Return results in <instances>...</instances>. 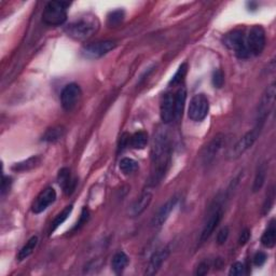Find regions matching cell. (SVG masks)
I'll return each instance as SVG.
<instances>
[{
    "mask_svg": "<svg viewBox=\"0 0 276 276\" xmlns=\"http://www.w3.org/2000/svg\"><path fill=\"white\" fill-rule=\"evenodd\" d=\"M274 199H275V192H274V188L270 189V191L268 192L267 197H265V201H264V205H263V213H268L270 212L271 208L273 206V203H274Z\"/></svg>",
    "mask_w": 276,
    "mask_h": 276,
    "instance_id": "cell-31",
    "label": "cell"
},
{
    "mask_svg": "<svg viewBox=\"0 0 276 276\" xmlns=\"http://www.w3.org/2000/svg\"><path fill=\"white\" fill-rule=\"evenodd\" d=\"M175 95V120H179L184 113V109L187 100V91L186 87L181 86Z\"/></svg>",
    "mask_w": 276,
    "mask_h": 276,
    "instance_id": "cell-19",
    "label": "cell"
},
{
    "mask_svg": "<svg viewBox=\"0 0 276 276\" xmlns=\"http://www.w3.org/2000/svg\"><path fill=\"white\" fill-rule=\"evenodd\" d=\"M210 268H211V263L206 261V260H204V261H202L199 265H197L195 274L199 276L206 275L208 272H210Z\"/></svg>",
    "mask_w": 276,
    "mask_h": 276,
    "instance_id": "cell-35",
    "label": "cell"
},
{
    "mask_svg": "<svg viewBox=\"0 0 276 276\" xmlns=\"http://www.w3.org/2000/svg\"><path fill=\"white\" fill-rule=\"evenodd\" d=\"M275 95H276V87L275 83H272L270 86L267 87L260 101L258 107V119L257 121L265 122V120L269 117L271 111L273 110L275 105Z\"/></svg>",
    "mask_w": 276,
    "mask_h": 276,
    "instance_id": "cell-8",
    "label": "cell"
},
{
    "mask_svg": "<svg viewBox=\"0 0 276 276\" xmlns=\"http://www.w3.org/2000/svg\"><path fill=\"white\" fill-rule=\"evenodd\" d=\"M41 163V159L38 155H35V157L29 158L27 160L23 161V162H20V163H15L12 166V170L14 171H27L33 170L35 168H37V166Z\"/></svg>",
    "mask_w": 276,
    "mask_h": 276,
    "instance_id": "cell-23",
    "label": "cell"
},
{
    "mask_svg": "<svg viewBox=\"0 0 276 276\" xmlns=\"http://www.w3.org/2000/svg\"><path fill=\"white\" fill-rule=\"evenodd\" d=\"M161 119L165 124L173 122L175 120V95L166 93L160 105Z\"/></svg>",
    "mask_w": 276,
    "mask_h": 276,
    "instance_id": "cell-13",
    "label": "cell"
},
{
    "mask_svg": "<svg viewBox=\"0 0 276 276\" xmlns=\"http://www.w3.org/2000/svg\"><path fill=\"white\" fill-rule=\"evenodd\" d=\"M187 70H188V66H187V64L186 63L181 64L179 66L178 70L176 71V74L173 76V78H171L170 85H179L182 80H184V78L186 77Z\"/></svg>",
    "mask_w": 276,
    "mask_h": 276,
    "instance_id": "cell-29",
    "label": "cell"
},
{
    "mask_svg": "<svg viewBox=\"0 0 276 276\" xmlns=\"http://www.w3.org/2000/svg\"><path fill=\"white\" fill-rule=\"evenodd\" d=\"M72 212V205H68V206H66L63 211H62L59 215H57L55 218H54V220L53 222L51 223V229H50V234L53 233L57 228H59L60 226L63 225V223L68 219V217L69 215Z\"/></svg>",
    "mask_w": 276,
    "mask_h": 276,
    "instance_id": "cell-27",
    "label": "cell"
},
{
    "mask_svg": "<svg viewBox=\"0 0 276 276\" xmlns=\"http://www.w3.org/2000/svg\"><path fill=\"white\" fill-rule=\"evenodd\" d=\"M245 273H246V268H245V265L242 262L234 263L230 269V272H229V274L233 276H242Z\"/></svg>",
    "mask_w": 276,
    "mask_h": 276,
    "instance_id": "cell-32",
    "label": "cell"
},
{
    "mask_svg": "<svg viewBox=\"0 0 276 276\" xmlns=\"http://www.w3.org/2000/svg\"><path fill=\"white\" fill-rule=\"evenodd\" d=\"M59 182L60 186L64 189L66 194H70L75 190L76 181L72 179L70 175V170L68 169H62L59 173Z\"/></svg>",
    "mask_w": 276,
    "mask_h": 276,
    "instance_id": "cell-18",
    "label": "cell"
},
{
    "mask_svg": "<svg viewBox=\"0 0 276 276\" xmlns=\"http://www.w3.org/2000/svg\"><path fill=\"white\" fill-rule=\"evenodd\" d=\"M210 111V102L204 94H196L191 98L188 109V117L195 122L204 120Z\"/></svg>",
    "mask_w": 276,
    "mask_h": 276,
    "instance_id": "cell-6",
    "label": "cell"
},
{
    "mask_svg": "<svg viewBox=\"0 0 276 276\" xmlns=\"http://www.w3.org/2000/svg\"><path fill=\"white\" fill-rule=\"evenodd\" d=\"M117 43L111 40H106V41H98V42L92 43L85 45L83 48L82 52L83 54L87 57H92V59H96V57H102L109 53L111 50L116 48Z\"/></svg>",
    "mask_w": 276,
    "mask_h": 276,
    "instance_id": "cell-10",
    "label": "cell"
},
{
    "mask_svg": "<svg viewBox=\"0 0 276 276\" xmlns=\"http://www.w3.org/2000/svg\"><path fill=\"white\" fill-rule=\"evenodd\" d=\"M127 264H128V257L127 256L126 253L119 252L113 256L111 261V267L116 273L123 272V270L127 267Z\"/></svg>",
    "mask_w": 276,
    "mask_h": 276,
    "instance_id": "cell-24",
    "label": "cell"
},
{
    "mask_svg": "<svg viewBox=\"0 0 276 276\" xmlns=\"http://www.w3.org/2000/svg\"><path fill=\"white\" fill-rule=\"evenodd\" d=\"M212 83L216 87H221L225 83V76H223V72L221 70H216L213 72L212 76Z\"/></svg>",
    "mask_w": 276,
    "mask_h": 276,
    "instance_id": "cell-33",
    "label": "cell"
},
{
    "mask_svg": "<svg viewBox=\"0 0 276 276\" xmlns=\"http://www.w3.org/2000/svg\"><path fill=\"white\" fill-rule=\"evenodd\" d=\"M170 247L165 246L163 248L159 249L158 252H155L152 256H151L148 267L146 268L145 274L146 275H154L158 273V271L162 267V264L166 261V259L170 257Z\"/></svg>",
    "mask_w": 276,
    "mask_h": 276,
    "instance_id": "cell-12",
    "label": "cell"
},
{
    "mask_svg": "<svg viewBox=\"0 0 276 276\" xmlns=\"http://www.w3.org/2000/svg\"><path fill=\"white\" fill-rule=\"evenodd\" d=\"M267 165L264 163L260 164V166L258 168L256 175H255V179H254V184H253V192L256 193V192L260 191L262 189V187L265 182V178H267Z\"/></svg>",
    "mask_w": 276,
    "mask_h": 276,
    "instance_id": "cell-21",
    "label": "cell"
},
{
    "mask_svg": "<svg viewBox=\"0 0 276 276\" xmlns=\"http://www.w3.org/2000/svg\"><path fill=\"white\" fill-rule=\"evenodd\" d=\"M56 200V191L49 187L44 190H42L37 196V199L35 200L34 204L32 206V211L34 213H40L44 212L51 204H53Z\"/></svg>",
    "mask_w": 276,
    "mask_h": 276,
    "instance_id": "cell-11",
    "label": "cell"
},
{
    "mask_svg": "<svg viewBox=\"0 0 276 276\" xmlns=\"http://www.w3.org/2000/svg\"><path fill=\"white\" fill-rule=\"evenodd\" d=\"M170 155L171 147L169 135L164 131H158L151 147L150 186H157L162 181L170 168Z\"/></svg>",
    "mask_w": 276,
    "mask_h": 276,
    "instance_id": "cell-1",
    "label": "cell"
},
{
    "mask_svg": "<svg viewBox=\"0 0 276 276\" xmlns=\"http://www.w3.org/2000/svg\"><path fill=\"white\" fill-rule=\"evenodd\" d=\"M261 243L264 247L267 248H273L276 244V227H275V220L270 222L267 230L264 231L263 235L261 237Z\"/></svg>",
    "mask_w": 276,
    "mask_h": 276,
    "instance_id": "cell-20",
    "label": "cell"
},
{
    "mask_svg": "<svg viewBox=\"0 0 276 276\" xmlns=\"http://www.w3.org/2000/svg\"><path fill=\"white\" fill-rule=\"evenodd\" d=\"M87 218H88V212H87V210H85H85L82 211L80 220L78 221V223H77V226H76L75 229H79L80 227H82L83 225H85V223L87 221Z\"/></svg>",
    "mask_w": 276,
    "mask_h": 276,
    "instance_id": "cell-38",
    "label": "cell"
},
{
    "mask_svg": "<svg viewBox=\"0 0 276 276\" xmlns=\"http://www.w3.org/2000/svg\"><path fill=\"white\" fill-rule=\"evenodd\" d=\"M225 43L228 48L234 51L238 59H248L251 56L247 48L246 35L243 30H233L232 33L228 34L225 38Z\"/></svg>",
    "mask_w": 276,
    "mask_h": 276,
    "instance_id": "cell-5",
    "label": "cell"
},
{
    "mask_svg": "<svg viewBox=\"0 0 276 276\" xmlns=\"http://www.w3.org/2000/svg\"><path fill=\"white\" fill-rule=\"evenodd\" d=\"M124 13L121 10H117V11H113L108 17V24L110 26H116L120 24L123 21Z\"/></svg>",
    "mask_w": 276,
    "mask_h": 276,
    "instance_id": "cell-30",
    "label": "cell"
},
{
    "mask_svg": "<svg viewBox=\"0 0 276 276\" xmlns=\"http://www.w3.org/2000/svg\"><path fill=\"white\" fill-rule=\"evenodd\" d=\"M249 238H251V231H249L248 229H245V230L241 233V235H239L238 244L241 245V246H244V245L249 241Z\"/></svg>",
    "mask_w": 276,
    "mask_h": 276,
    "instance_id": "cell-37",
    "label": "cell"
},
{
    "mask_svg": "<svg viewBox=\"0 0 276 276\" xmlns=\"http://www.w3.org/2000/svg\"><path fill=\"white\" fill-rule=\"evenodd\" d=\"M98 28H100V22L97 18L93 15H86L67 26L66 33L69 37L76 40H85L91 38Z\"/></svg>",
    "mask_w": 276,
    "mask_h": 276,
    "instance_id": "cell-2",
    "label": "cell"
},
{
    "mask_svg": "<svg viewBox=\"0 0 276 276\" xmlns=\"http://www.w3.org/2000/svg\"><path fill=\"white\" fill-rule=\"evenodd\" d=\"M223 143H225V136L223 135H217V136L213 137L212 142L206 146V148L203 151V163L210 164L223 147Z\"/></svg>",
    "mask_w": 276,
    "mask_h": 276,
    "instance_id": "cell-15",
    "label": "cell"
},
{
    "mask_svg": "<svg viewBox=\"0 0 276 276\" xmlns=\"http://www.w3.org/2000/svg\"><path fill=\"white\" fill-rule=\"evenodd\" d=\"M229 228L228 227H223L221 230L218 232L217 234V244L218 245H223L227 241H228V237H229Z\"/></svg>",
    "mask_w": 276,
    "mask_h": 276,
    "instance_id": "cell-34",
    "label": "cell"
},
{
    "mask_svg": "<svg viewBox=\"0 0 276 276\" xmlns=\"http://www.w3.org/2000/svg\"><path fill=\"white\" fill-rule=\"evenodd\" d=\"M263 126H264V122L257 121L255 127L245 134L241 139L237 140L236 144L228 151V153H227L228 160L233 161V160L241 158L247 150L251 149L255 145V143L257 142L260 134H261Z\"/></svg>",
    "mask_w": 276,
    "mask_h": 276,
    "instance_id": "cell-3",
    "label": "cell"
},
{
    "mask_svg": "<svg viewBox=\"0 0 276 276\" xmlns=\"http://www.w3.org/2000/svg\"><path fill=\"white\" fill-rule=\"evenodd\" d=\"M65 134V128L61 126L53 127L49 128L48 131L44 133L42 136V140L46 143H55L57 140H60L63 138Z\"/></svg>",
    "mask_w": 276,
    "mask_h": 276,
    "instance_id": "cell-26",
    "label": "cell"
},
{
    "mask_svg": "<svg viewBox=\"0 0 276 276\" xmlns=\"http://www.w3.org/2000/svg\"><path fill=\"white\" fill-rule=\"evenodd\" d=\"M148 144V134L144 131H139L129 136L128 146L134 149H144Z\"/></svg>",
    "mask_w": 276,
    "mask_h": 276,
    "instance_id": "cell-22",
    "label": "cell"
},
{
    "mask_svg": "<svg viewBox=\"0 0 276 276\" xmlns=\"http://www.w3.org/2000/svg\"><path fill=\"white\" fill-rule=\"evenodd\" d=\"M38 236H33L28 239V242L24 245V247L21 249L20 253L18 254V260L19 261H23L26 258H28L30 255L34 253V251L38 245Z\"/></svg>",
    "mask_w": 276,
    "mask_h": 276,
    "instance_id": "cell-25",
    "label": "cell"
},
{
    "mask_svg": "<svg viewBox=\"0 0 276 276\" xmlns=\"http://www.w3.org/2000/svg\"><path fill=\"white\" fill-rule=\"evenodd\" d=\"M10 179L9 178H6V177H3V179H2V186H1V193L2 195L6 193V192L10 189Z\"/></svg>",
    "mask_w": 276,
    "mask_h": 276,
    "instance_id": "cell-39",
    "label": "cell"
},
{
    "mask_svg": "<svg viewBox=\"0 0 276 276\" xmlns=\"http://www.w3.org/2000/svg\"><path fill=\"white\" fill-rule=\"evenodd\" d=\"M246 42L249 53L253 55H260L265 48V32L259 25H255L249 29L246 36Z\"/></svg>",
    "mask_w": 276,
    "mask_h": 276,
    "instance_id": "cell-7",
    "label": "cell"
},
{
    "mask_svg": "<svg viewBox=\"0 0 276 276\" xmlns=\"http://www.w3.org/2000/svg\"><path fill=\"white\" fill-rule=\"evenodd\" d=\"M82 95L80 86L76 85V83H70V85H66L61 94V103L62 106L66 111H71L74 109L78 103H79Z\"/></svg>",
    "mask_w": 276,
    "mask_h": 276,
    "instance_id": "cell-9",
    "label": "cell"
},
{
    "mask_svg": "<svg viewBox=\"0 0 276 276\" xmlns=\"http://www.w3.org/2000/svg\"><path fill=\"white\" fill-rule=\"evenodd\" d=\"M222 216H223V212L221 208H218L215 212H212V215L210 217V219L207 220V222L205 223L204 228H203V231L201 233V237H200V241L203 243L207 241L208 238L211 237L212 234L213 233V231L216 230V228L219 225L221 219H222Z\"/></svg>",
    "mask_w": 276,
    "mask_h": 276,
    "instance_id": "cell-16",
    "label": "cell"
},
{
    "mask_svg": "<svg viewBox=\"0 0 276 276\" xmlns=\"http://www.w3.org/2000/svg\"><path fill=\"white\" fill-rule=\"evenodd\" d=\"M151 201H152V193H151L149 190L144 191L142 195H140L138 199L135 201V203L131 208V211H129L131 216L137 217V216L142 215V213L147 210L148 206L150 205Z\"/></svg>",
    "mask_w": 276,
    "mask_h": 276,
    "instance_id": "cell-17",
    "label": "cell"
},
{
    "mask_svg": "<svg viewBox=\"0 0 276 276\" xmlns=\"http://www.w3.org/2000/svg\"><path fill=\"white\" fill-rule=\"evenodd\" d=\"M68 2L50 1L45 4L42 12L43 23L50 26H60L67 20V7Z\"/></svg>",
    "mask_w": 276,
    "mask_h": 276,
    "instance_id": "cell-4",
    "label": "cell"
},
{
    "mask_svg": "<svg viewBox=\"0 0 276 276\" xmlns=\"http://www.w3.org/2000/svg\"><path fill=\"white\" fill-rule=\"evenodd\" d=\"M267 255L262 252H258L254 257V264L257 265V267H262V265L267 261Z\"/></svg>",
    "mask_w": 276,
    "mask_h": 276,
    "instance_id": "cell-36",
    "label": "cell"
},
{
    "mask_svg": "<svg viewBox=\"0 0 276 276\" xmlns=\"http://www.w3.org/2000/svg\"><path fill=\"white\" fill-rule=\"evenodd\" d=\"M177 202H178V197L174 196V197H171L170 200L166 202L164 205L161 206L160 210L154 215L152 221H151V225H152V227L160 228L164 225L165 221L168 220V218L170 217V212H173V210L175 208Z\"/></svg>",
    "mask_w": 276,
    "mask_h": 276,
    "instance_id": "cell-14",
    "label": "cell"
},
{
    "mask_svg": "<svg viewBox=\"0 0 276 276\" xmlns=\"http://www.w3.org/2000/svg\"><path fill=\"white\" fill-rule=\"evenodd\" d=\"M119 169L124 175H131L138 170V163L131 158H123L120 161Z\"/></svg>",
    "mask_w": 276,
    "mask_h": 276,
    "instance_id": "cell-28",
    "label": "cell"
}]
</instances>
